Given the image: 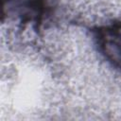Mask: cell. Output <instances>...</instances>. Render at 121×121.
I'll return each instance as SVG.
<instances>
[{
	"mask_svg": "<svg viewBox=\"0 0 121 121\" xmlns=\"http://www.w3.org/2000/svg\"><path fill=\"white\" fill-rule=\"evenodd\" d=\"M95 43L113 67L121 69V21L94 27L92 30Z\"/></svg>",
	"mask_w": 121,
	"mask_h": 121,
	"instance_id": "6da1fadb",
	"label": "cell"
}]
</instances>
